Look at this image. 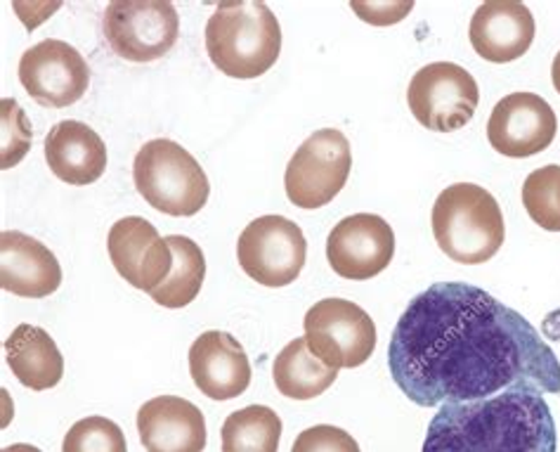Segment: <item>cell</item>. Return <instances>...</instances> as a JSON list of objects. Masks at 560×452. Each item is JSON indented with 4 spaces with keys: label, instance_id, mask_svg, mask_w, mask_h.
<instances>
[{
    "label": "cell",
    "instance_id": "cell-24",
    "mask_svg": "<svg viewBox=\"0 0 560 452\" xmlns=\"http://www.w3.org/2000/svg\"><path fill=\"white\" fill-rule=\"evenodd\" d=\"M523 207L537 225L560 232V166L549 164L529 173L523 183Z\"/></svg>",
    "mask_w": 560,
    "mask_h": 452
},
{
    "label": "cell",
    "instance_id": "cell-22",
    "mask_svg": "<svg viewBox=\"0 0 560 452\" xmlns=\"http://www.w3.org/2000/svg\"><path fill=\"white\" fill-rule=\"evenodd\" d=\"M166 240L173 250V270L150 297L164 309H185L199 297L206 277V258L195 240L183 235H171Z\"/></svg>",
    "mask_w": 560,
    "mask_h": 452
},
{
    "label": "cell",
    "instance_id": "cell-8",
    "mask_svg": "<svg viewBox=\"0 0 560 452\" xmlns=\"http://www.w3.org/2000/svg\"><path fill=\"white\" fill-rule=\"evenodd\" d=\"M352 152L348 138L336 128H322L307 138L284 173L287 197L299 209L327 207L350 178Z\"/></svg>",
    "mask_w": 560,
    "mask_h": 452
},
{
    "label": "cell",
    "instance_id": "cell-3",
    "mask_svg": "<svg viewBox=\"0 0 560 452\" xmlns=\"http://www.w3.org/2000/svg\"><path fill=\"white\" fill-rule=\"evenodd\" d=\"M206 53L220 74L258 79L279 60L282 28L265 3H220L206 24Z\"/></svg>",
    "mask_w": 560,
    "mask_h": 452
},
{
    "label": "cell",
    "instance_id": "cell-18",
    "mask_svg": "<svg viewBox=\"0 0 560 452\" xmlns=\"http://www.w3.org/2000/svg\"><path fill=\"white\" fill-rule=\"evenodd\" d=\"M138 433L147 452H203L206 419L195 403L156 396L138 410Z\"/></svg>",
    "mask_w": 560,
    "mask_h": 452
},
{
    "label": "cell",
    "instance_id": "cell-20",
    "mask_svg": "<svg viewBox=\"0 0 560 452\" xmlns=\"http://www.w3.org/2000/svg\"><path fill=\"white\" fill-rule=\"evenodd\" d=\"M5 356L12 374L32 391H48L62 382L65 358L55 339L36 325H20L5 339Z\"/></svg>",
    "mask_w": 560,
    "mask_h": 452
},
{
    "label": "cell",
    "instance_id": "cell-4",
    "mask_svg": "<svg viewBox=\"0 0 560 452\" xmlns=\"http://www.w3.org/2000/svg\"><path fill=\"white\" fill-rule=\"evenodd\" d=\"M431 223L440 252L464 266L488 264L506 237L504 213L497 199L474 183L442 189L433 204Z\"/></svg>",
    "mask_w": 560,
    "mask_h": 452
},
{
    "label": "cell",
    "instance_id": "cell-25",
    "mask_svg": "<svg viewBox=\"0 0 560 452\" xmlns=\"http://www.w3.org/2000/svg\"><path fill=\"white\" fill-rule=\"evenodd\" d=\"M62 452H128L126 436L116 421L107 417H85L69 429Z\"/></svg>",
    "mask_w": 560,
    "mask_h": 452
},
{
    "label": "cell",
    "instance_id": "cell-17",
    "mask_svg": "<svg viewBox=\"0 0 560 452\" xmlns=\"http://www.w3.org/2000/svg\"><path fill=\"white\" fill-rule=\"evenodd\" d=\"M62 285V268L46 244L5 230L0 235V287L22 299H46Z\"/></svg>",
    "mask_w": 560,
    "mask_h": 452
},
{
    "label": "cell",
    "instance_id": "cell-27",
    "mask_svg": "<svg viewBox=\"0 0 560 452\" xmlns=\"http://www.w3.org/2000/svg\"><path fill=\"white\" fill-rule=\"evenodd\" d=\"M291 452H360V445L343 429L331 425H317L299 433Z\"/></svg>",
    "mask_w": 560,
    "mask_h": 452
},
{
    "label": "cell",
    "instance_id": "cell-11",
    "mask_svg": "<svg viewBox=\"0 0 560 452\" xmlns=\"http://www.w3.org/2000/svg\"><path fill=\"white\" fill-rule=\"evenodd\" d=\"M20 83L38 105L65 109L88 93L91 67L69 43L46 38L22 55Z\"/></svg>",
    "mask_w": 560,
    "mask_h": 452
},
{
    "label": "cell",
    "instance_id": "cell-1",
    "mask_svg": "<svg viewBox=\"0 0 560 452\" xmlns=\"http://www.w3.org/2000/svg\"><path fill=\"white\" fill-rule=\"evenodd\" d=\"M388 368L421 407L513 389L560 393V360L533 323L466 282H438L409 301L393 329Z\"/></svg>",
    "mask_w": 560,
    "mask_h": 452
},
{
    "label": "cell",
    "instance_id": "cell-23",
    "mask_svg": "<svg viewBox=\"0 0 560 452\" xmlns=\"http://www.w3.org/2000/svg\"><path fill=\"white\" fill-rule=\"evenodd\" d=\"M220 439L223 452H279L282 419L272 407L248 405L225 419Z\"/></svg>",
    "mask_w": 560,
    "mask_h": 452
},
{
    "label": "cell",
    "instance_id": "cell-9",
    "mask_svg": "<svg viewBox=\"0 0 560 452\" xmlns=\"http://www.w3.org/2000/svg\"><path fill=\"white\" fill-rule=\"evenodd\" d=\"M478 102L480 91L476 79L454 62L425 65L409 81V112L423 128L438 134L464 128L474 119Z\"/></svg>",
    "mask_w": 560,
    "mask_h": 452
},
{
    "label": "cell",
    "instance_id": "cell-15",
    "mask_svg": "<svg viewBox=\"0 0 560 452\" xmlns=\"http://www.w3.org/2000/svg\"><path fill=\"white\" fill-rule=\"evenodd\" d=\"M537 34L535 18L518 0H488L470 20L468 38L482 60L506 65L523 57Z\"/></svg>",
    "mask_w": 560,
    "mask_h": 452
},
{
    "label": "cell",
    "instance_id": "cell-13",
    "mask_svg": "<svg viewBox=\"0 0 560 452\" xmlns=\"http://www.w3.org/2000/svg\"><path fill=\"white\" fill-rule=\"evenodd\" d=\"M556 130L558 119L547 100L537 93H511L490 114L488 140L499 154L525 159L549 150Z\"/></svg>",
    "mask_w": 560,
    "mask_h": 452
},
{
    "label": "cell",
    "instance_id": "cell-14",
    "mask_svg": "<svg viewBox=\"0 0 560 452\" xmlns=\"http://www.w3.org/2000/svg\"><path fill=\"white\" fill-rule=\"evenodd\" d=\"M112 264L128 285L140 291H152L166 280L173 270V250L166 237L140 216L116 221L107 237Z\"/></svg>",
    "mask_w": 560,
    "mask_h": 452
},
{
    "label": "cell",
    "instance_id": "cell-12",
    "mask_svg": "<svg viewBox=\"0 0 560 452\" xmlns=\"http://www.w3.org/2000/svg\"><path fill=\"white\" fill-rule=\"evenodd\" d=\"M395 232L374 213H355L334 225L327 240V258L343 280H372L390 266Z\"/></svg>",
    "mask_w": 560,
    "mask_h": 452
},
{
    "label": "cell",
    "instance_id": "cell-5",
    "mask_svg": "<svg viewBox=\"0 0 560 452\" xmlns=\"http://www.w3.org/2000/svg\"><path fill=\"white\" fill-rule=\"evenodd\" d=\"M132 181L142 199L166 216H195L211 197V183L201 164L168 138L142 144L132 162Z\"/></svg>",
    "mask_w": 560,
    "mask_h": 452
},
{
    "label": "cell",
    "instance_id": "cell-21",
    "mask_svg": "<svg viewBox=\"0 0 560 452\" xmlns=\"http://www.w3.org/2000/svg\"><path fill=\"white\" fill-rule=\"evenodd\" d=\"M275 386L291 401H313L334 386L338 370L324 364L307 346L305 337L293 339L272 362Z\"/></svg>",
    "mask_w": 560,
    "mask_h": 452
},
{
    "label": "cell",
    "instance_id": "cell-10",
    "mask_svg": "<svg viewBox=\"0 0 560 452\" xmlns=\"http://www.w3.org/2000/svg\"><path fill=\"white\" fill-rule=\"evenodd\" d=\"M307 242L303 230L284 216H260L248 223L237 242L242 270L262 287L296 282L305 266Z\"/></svg>",
    "mask_w": 560,
    "mask_h": 452
},
{
    "label": "cell",
    "instance_id": "cell-30",
    "mask_svg": "<svg viewBox=\"0 0 560 452\" xmlns=\"http://www.w3.org/2000/svg\"><path fill=\"white\" fill-rule=\"evenodd\" d=\"M3 452H40L36 445H28V443H14L10 448H3Z\"/></svg>",
    "mask_w": 560,
    "mask_h": 452
},
{
    "label": "cell",
    "instance_id": "cell-26",
    "mask_svg": "<svg viewBox=\"0 0 560 452\" xmlns=\"http://www.w3.org/2000/svg\"><path fill=\"white\" fill-rule=\"evenodd\" d=\"M0 130H3V148H0V169L8 171L18 166L32 148V124H28L24 109L18 100L5 97L0 102Z\"/></svg>",
    "mask_w": 560,
    "mask_h": 452
},
{
    "label": "cell",
    "instance_id": "cell-6",
    "mask_svg": "<svg viewBox=\"0 0 560 452\" xmlns=\"http://www.w3.org/2000/svg\"><path fill=\"white\" fill-rule=\"evenodd\" d=\"M311 351L331 370L360 368L376 348L372 315L346 299H322L303 320Z\"/></svg>",
    "mask_w": 560,
    "mask_h": 452
},
{
    "label": "cell",
    "instance_id": "cell-16",
    "mask_svg": "<svg viewBox=\"0 0 560 452\" xmlns=\"http://www.w3.org/2000/svg\"><path fill=\"white\" fill-rule=\"evenodd\" d=\"M189 374L211 401H232L250 384V362L242 344L228 332H203L189 348Z\"/></svg>",
    "mask_w": 560,
    "mask_h": 452
},
{
    "label": "cell",
    "instance_id": "cell-2",
    "mask_svg": "<svg viewBox=\"0 0 560 452\" xmlns=\"http://www.w3.org/2000/svg\"><path fill=\"white\" fill-rule=\"evenodd\" d=\"M556 448L551 407L535 389L440 405L423 441V452H556Z\"/></svg>",
    "mask_w": 560,
    "mask_h": 452
},
{
    "label": "cell",
    "instance_id": "cell-7",
    "mask_svg": "<svg viewBox=\"0 0 560 452\" xmlns=\"http://www.w3.org/2000/svg\"><path fill=\"white\" fill-rule=\"evenodd\" d=\"M102 28L116 55L144 65L173 50L180 36V18L171 0H114Z\"/></svg>",
    "mask_w": 560,
    "mask_h": 452
},
{
    "label": "cell",
    "instance_id": "cell-29",
    "mask_svg": "<svg viewBox=\"0 0 560 452\" xmlns=\"http://www.w3.org/2000/svg\"><path fill=\"white\" fill-rule=\"evenodd\" d=\"M551 81H553V89L560 95V53L553 57V65H551Z\"/></svg>",
    "mask_w": 560,
    "mask_h": 452
},
{
    "label": "cell",
    "instance_id": "cell-19",
    "mask_svg": "<svg viewBox=\"0 0 560 452\" xmlns=\"http://www.w3.org/2000/svg\"><path fill=\"white\" fill-rule=\"evenodd\" d=\"M46 162L60 181L91 185L107 169V148L88 124L60 121L46 136Z\"/></svg>",
    "mask_w": 560,
    "mask_h": 452
},
{
    "label": "cell",
    "instance_id": "cell-28",
    "mask_svg": "<svg viewBox=\"0 0 560 452\" xmlns=\"http://www.w3.org/2000/svg\"><path fill=\"white\" fill-rule=\"evenodd\" d=\"M350 8L360 14V20L376 24V26H386L402 22L407 14L415 8V3H350Z\"/></svg>",
    "mask_w": 560,
    "mask_h": 452
}]
</instances>
